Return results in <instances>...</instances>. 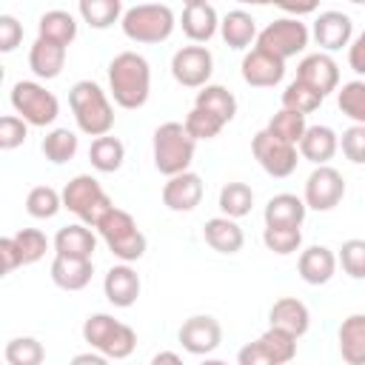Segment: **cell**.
<instances>
[{"mask_svg":"<svg viewBox=\"0 0 365 365\" xmlns=\"http://www.w3.org/2000/svg\"><path fill=\"white\" fill-rule=\"evenodd\" d=\"M265 131H268L271 137H277V140L288 143V145H299L302 134L308 131V123H305V117H302V114L279 108V111H277V114H274V117L268 120Z\"/></svg>","mask_w":365,"mask_h":365,"instance_id":"d590c367","label":"cell"},{"mask_svg":"<svg viewBox=\"0 0 365 365\" xmlns=\"http://www.w3.org/2000/svg\"><path fill=\"white\" fill-rule=\"evenodd\" d=\"M308 26L299 17H279L274 23H268L259 34H257V46L259 51H268L274 57H279L282 63L294 54H299L308 46Z\"/></svg>","mask_w":365,"mask_h":365,"instance_id":"9c48e42d","label":"cell"},{"mask_svg":"<svg viewBox=\"0 0 365 365\" xmlns=\"http://www.w3.org/2000/svg\"><path fill=\"white\" fill-rule=\"evenodd\" d=\"M40 148H43L46 160H51L54 165H63L77 154V134L68 131V128H54V131H48L43 137Z\"/></svg>","mask_w":365,"mask_h":365,"instance_id":"74e56055","label":"cell"},{"mask_svg":"<svg viewBox=\"0 0 365 365\" xmlns=\"http://www.w3.org/2000/svg\"><path fill=\"white\" fill-rule=\"evenodd\" d=\"M180 26H182L185 37L194 46H200V43H208L217 34L220 17H217V9L211 3H205V0H188L182 6V23Z\"/></svg>","mask_w":365,"mask_h":365,"instance_id":"ac0fdd59","label":"cell"},{"mask_svg":"<svg viewBox=\"0 0 365 365\" xmlns=\"http://www.w3.org/2000/svg\"><path fill=\"white\" fill-rule=\"evenodd\" d=\"M154 165L160 174L165 177H177L182 171H188L191 160H194V148L197 143L191 140V134L185 131L182 123H163L154 131Z\"/></svg>","mask_w":365,"mask_h":365,"instance_id":"277c9868","label":"cell"},{"mask_svg":"<svg viewBox=\"0 0 365 365\" xmlns=\"http://www.w3.org/2000/svg\"><path fill=\"white\" fill-rule=\"evenodd\" d=\"M202 365H228V362H222V359H205Z\"/></svg>","mask_w":365,"mask_h":365,"instance_id":"db71d44e","label":"cell"},{"mask_svg":"<svg viewBox=\"0 0 365 365\" xmlns=\"http://www.w3.org/2000/svg\"><path fill=\"white\" fill-rule=\"evenodd\" d=\"M83 339L91 345V351H97L108 359H125L137 348L134 328L114 319L111 314H91L83 322Z\"/></svg>","mask_w":365,"mask_h":365,"instance_id":"3957f363","label":"cell"},{"mask_svg":"<svg viewBox=\"0 0 365 365\" xmlns=\"http://www.w3.org/2000/svg\"><path fill=\"white\" fill-rule=\"evenodd\" d=\"M205 194L202 177L194 171H182L177 177H168V182L163 185V202L171 211H194L200 205Z\"/></svg>","mask_w":365,"mask_h":365,"instance_id":"2e32d148","label":"cell"},{"mask_svg":"<svg viewBox=\"0 0 365 365\" xmlns=\"http://www.w3.org/2000/svg\"><path fill=\"white\" fill-rule=\"evenodd\" d=\"M103 291L114 308H131L140 297V277L128 262H120V265L108 268V274L103 279Z\"/></svg>","mask_w":365,"mask_h":365,"instance_id":"ffe728a7","label":"cell"},{"mask_svg":"<svg viewBox=\"0 0 365 365\" xmlns=\"http://www.w3.org/2000/svg\"><path fill=\"white\" fill-rule=\"evenodd\" d=\"M97 231H100L103 242L108 245V251L120 262H134V259H140L145 254V245H148L145 242V234L137 228L134 217L128 211L117 208V205L103 217V222L97 225Z\"/></svg>","mask_w":365,"mask_h":365,"instance_id":"52a82bcc","label":"cell"},{"mask_svg":"<svg viewBox=\"0 0 365 365\" xmlns=\"http://www.w3.org/2000/svg\"><path fill=\"white\" fill-rule=\"evenodd\" d=\"M222 342V328L214 317L208 314H194L188 317L182 325H180V345L188 351V354H197V356H205L211 351H217Z\"/></svg>","mask_w":365,"mask_h":365,"instance_id":"5bb4252c","label":"cell"},{"mask_svg":"<svg viewBox=\"0 0 365 365\" xmlns=\"http://www.w3.org/2000/svg\"><path fill=\"white\" fill-rule=\"evenodd\" d=\"M336 106L356 125H365V80H351L336 91Z\"/></svg>","mask_w":365,"mask_h":365,"instance_id":"60d3db41","label":"cell"},{"mask_svg":"<svg viewBox=\"0 0 365 365\" xmlns=\"http://www.w3.org/2000/svg\"><path fill=\"white\" fill-rule=\"evenodd\" d=\"M3 356H6V365H43L46 348L34 336H14L6 342Z\"/></svg>","mask_w":365,"mask_h":365,"instance_id":"8d00e7d4","label":"cell"},{"mask_svg":"<svg viewBox=\"0 0 365 365\" xmlns=\"http://www.w3.org/2000/svg\"><path fill=\"white\" fill-rule=\"evenodd\" d=\"M345 197V180L334 165H317L305 180V205L314 211H331Z\"/></svg>","mask_w":365,"mask_h":365,"instance_id":"4fadbf2b","label":"cell"},{"mask_svg":"<svg viewBox=\"0 0 365 365\" xmlns=\"http://www.w3.org/2000/svg\"><path fill=\"white\" fill-rule=\"evenodd\" d=\"M29 137V123L17 114H6L0 117V148L3 151H11L17 145H23Z\"/></svg>","mask_w":365,"mask_h":365,"instance_id":"bcb514c9","label":"cell"},{"mask_svg":"<svg viewBox=\"0 0 365 365\" xmlns=\"http://www.w3.org/2000/svg\"><path fill=\"white\" fill-rule=\"evenodd\" d=\"M120 26H123V34L134 43H163L171 37L177 20L165 3H140L125 9Z\"/></svg>","mask_w":365,"mask_h":365,"instance_id":"8992f818","label":"cell"},{"mask_svg":"<svg viewBox=\"0 0 365 365\" xmlns=\"http://www.w3.org/2000/svg\"><path fill=\"white\" fill-rule=\"evenodd\" d=\"M37 37L43 40H51V43H60V46H71L74 37H77V20L71 17V11H63V9H51L40 17L37 23Z\"/></svg>","mask_w":365,"mask_h":365,"instance_id":"4dcf8cb0","label":"cell"},{"mask_svg":"<svg viewBox=\"0 0 365 365\" xmlns=\"http://www.w3.org/2000/svg\"><path fill=\"white\" fill-rule=\"evenodd\" d=\"M297 80L305 83V86H311L319 97H328L339 86V66L334 63V57L317 51V54H308V57L299 60Z\"/></svg>","mask_w":365,"mask_h":365,"instance_id":"9a60e30c","label":"cell"},{"mask_svg":"<svg viewBox=\"0 0 365 365\" xmlns=\"http://www.w3.org/2000/svg\"><path fill=\"white\" fill-rule=\"evenodd\" d=\"M63 208H68L74 217H80L83 225L97 228L103 222V217L114 208V202L108 200V194L91 174H77L63 188Z\"/></svg>","mask_w":365,"mask_h":365,"instance_id":"5b68a950","label":"cell"},{"mask_svg":"<svg viewBox=\"0 0 365 365\" xmlns=\"http://www.w3.org/2000/svg\"><path fill=\"white\" fill-rule=\"evenodd\" d=\"M0 257H3V274H11L14 268L23 265L20 251H17V245H14V237H3V240H0Z\"/></svg>","mask_w":365,"mask_h":365,"instance_id":"681fc988","label":"cell"},{"mask_svg":"<svg viewBox=\"0 0 365 365\" xmlns=\"http://www.w3.org/2000/svg\"><path fill=\"white\" fill-rule=\"evenodd\" d=\"M14 245H17V251H20L23 265H34L37 259L46 257V251H48V237H46L40 228H20V231L14 234Z\"/></svg>","mask_w":365,"mask_h":365,"instance_id":"7bdbcfd3","label":"cell"},{"mask_svg":"<svg viewBox=\"0 0 365 365\" xmlns=\"http://www.w3.org/2000/svg\"><path fill=\"white\" fill-rule=\"evenodd\" d=\"M23 40V26L11 17V14H0V51L9 54L20 46Z\"/></svg>","mask_w":365,"mask_h":365,"instance_id":"c3c4849f","label":"cell"},{"mask_svg":"<svg viewBox=\"0 0 365 365\" xmlns=\"http://www.w3.org/2000/svg\"><path fill=\"white\" fill-rule=\"evenodd\" d=\"M68 365H108V356H103L97 351H88V354H77Z\"/></svg>","mask_w":365,"mask_h":365,"instance_id":"816d5d0a","label":"cell"},{"mask_svg":"<svg viewBox=\"0 0 365 365\" xmlns=\"http://www.w3.org/2000/svg\"><path fill=\"white\" fill-rule=\"evenodd\" d=\"M214 71V57L205 46H182L171 57V74L185 88H205Z\"/></svg>","mask_w":365,"mask_h":365,"instance_id":"7c38bea8","label":"cell"},{"mask_svg":"<svg viewBox=\"0 0 365 365\" xmlns=\"http://www.w3.org/2000/svg\"><path fill=\"white\" fill-rule=\"evenodd\" d=\"M322 100L325 97H319L311 86H305V83H299V80H294V83H288L285 86V91H282V108L285 111H297V114H311V111H317L319 106H322Z\"/></svg>","mask_w":365,"mask_h":365,"instance_id":"f35d334b","label":"cell"},{"mask_svg":"<svg viewBox=\"0 0 365 365\" xmlns=\"http://www.w3.org/2000/svg\"><path fill=\"white\" fill-rule=\"evenodd\" d=\"M254 205V191L248 182H225L220 191V211L228 220H240L245 214H251Z\"/></svg>","mask_w":365,"mask_h":365,"instance_id":"e575fe53","label":"cell"},{"mask_svg":"<svg viewBox=\"0 0 365 365\" xmlns=\"http://www.w3.org/2000/svg\"><path fill=\"white\" fill-rule=\"evenodd\" d=\"M185 131L191 134V140L194 143H200V140H214L222 128H225V123L220 120V117H214L211 111H205V108H191L188 111V117H185Z\"/></svg>","mask_w":365,"mask_h":365,"instance_id":"b9f144b4","label":"cell"},{"mask_svg":"<svg viewBox=\"0 0 365 365\" xmlns=\"http://www.w3.org/2000/svg\"><path fill=\"white\" fill-rule=\"evenodd\" d=\"M297 148L302 160L314 165H328V160H334V154L339 151V137L331 125H308Z\"/></svg>","mask_w":365,"mask_h":365,"instance_id":"44dd1931","label":"cell"},{"mask_svg":"<svg viewBox=\"0 0 365 365\" xmlns=\"http://www.w3.org/2000/svg\"><path fill=\"white\" fill-rule=\"evenodd\" d=\"M88 160H91V165H94L97 171L114 174V171L123 165V160H125V145H123L117 137H111V134L97 137V140H91V145H88Z\"/></svg>","mask_w":365,"mask_h":365,"instance_id":"d6a6232c","label":"cell"},{"mask_svg":"<svg viewBox=\"0 0 365 365\" xmlns=\"http://www.w3.org/2000/svg\"><path fill=\"white\" fill-rule=\"evenodd\" d=\"M339 354L348 365H365V314H351L339 325Z\"/></svg>","mask_w":365,"mask_h":365,"instance_id":"83f0119b","label":"cell"},{"mask_svg":"<svg viewBox=\"0 0 365 365\" xmlns=\"http://www.w3.org/2000/svg\"><path fill=\"white\" fill-rule=\"evenodd\" d=\"M336 262H339V259H336V254H334L331 248H325V245H311V248H305V251L299 254L297 271H299L302 282H308V285H325V282L334 277Z\"/></svg>","mask_w":365,"mask_h":365,"instance_id":"603a6c76","label":"cell"},{"mask_svg":"<svg viewBox=\"0 0 365 365\" xmlns=\"http://www.w3.org/2000/svg\"><path fill=\"white\" fill-rule=\"evenodd\" d=\"M240 68H242V80L254 88H271L285 77V63L268 51H259V48H251L242 57Z\"/></svg>","mask_w":365,"mask_h":365,"instance_id":"e0dca14e","label":"cell"},{"mask_svg":"<svg viewBox=\"0 0 365 365\" xmlns=\"http://www.w3.org/2000/svg\"><path fill=\"white\" fill-rule=\"evenodd\" d=\"M68 106L74 111L77 128L88 137H106L114 128V108L106 97V91L94 80H80L68 91Z\"/></svg>","mask_w":365,"mask_h":365,"instance_id":"7a4b0ae2","label":"cell"},{"mask_svg":"<svg viewBox=\"0 0 365 365\" xmlns=\"http://www.w3.org/2000/svg\"><path fill=\"white\" fill-rule=\"evenodd\" d=\"M305 200L297 194H274L265 202V228H299L305 220Z\"/></svg>","mask_w":365,"mask_h":365,"instance_id":"7402d4cb","label":"cell"},{"mask_svg":"<svg viewBox=\"0 0 365 365\" xmlns=\"http://www.w3.org/2000/svg\"><path fill=\"white\" fill-rule=\"evenodd\" d=\"M63 208V194L54 191L51 185H34L26 197V211L34 220H51Z\"/></svg>","mask_w":365,"mask_h":365,"instance_id":"ab89813d","label":"cell"},{"mask_svg":"<svg viewBox=\"0 0 365 365\" xmlns=\"http://www.w3.org/2000/svg\"><path fill=\"white\" fill-rule=\"evenodd\" d=\"M220 34L225 40V46L231 48H248L257 40V23L248 11L234 9L220 20Z\"/></svg>","mask_w":365,"mask_h":365,"instance_id":"f546056e","label":"cell"},{"mask_svg":"<svg viewBox=\"0 0 365 365\" xmlns=\"http://www.w3.org/2000/svg\"><path fill=\"white\" fill-rule=\"evenodd\" d=\"M354 23L345 11H319L314 20V40L325 51H339L342 46L351 43Z\"/></svg>","mask_w":365,"mask_h":365,"instance_id":"d6986e66","label":"cell"},{"mask_svg":"<svg viewBox=\"0 0 365 365\" xmlns=\"http://www.w3.org/2000/svg\"><path fill=\"white\" fill-rule=\"evenodd\" d=\"M251 151H254L257 163L262 165V171L271 174V177H279V180H282V177H291V174L297 171V163H299L297 145H288V143L271 137L265 128L254 134Z\"/></svg>","mask_w":365,"mask_h":365,"instance_id":"8fae6325","label":"cell"},{"mask_svg":"<svg viewBox=\"0 0 365 365\" xmlns=\"http://www.w3.org/2000/svg\"><path fill=\"white\" fill-rule=\"evenodd\" d=\"M9 100H11L14 114L23 117L29 125H37V128L51 125V123L57 120V114H60L57 97H54L46 86H40V83H34V80H20V83H14Z\"/></svg>","mask_w":365,"mask_h":365,"instance_id":"ba28073f","label":"cell"},{"mask_svg":"<svg viewBox=\"0 0 365 365\" xmlns=\"http://www.w3.org/2000/svg\"><path fill=\"white\" fill-rule=\"evenodd\" d=\"M94 262L91 259H74V257H54L51 262V282L63 291H80L91 282Z\"/></svg>","mask_w":365,"mask_h":365,"instance_id":"4316f807","label":"cell"},{"mask_svg":"<svg viewBox=\"0 0 365 365\" xmlns=\"http://www.w3.org/2000/svg\"><path fill=\"white\" fill-rule=\"evenodd\" d=\"M297 356V336L268 328L254 342L242 345L237 354V365H288Z\"/></svg>","mask_w":365,"mask_h":365,"instance_id":"30bf717a","label":"cell"},{"mask_svg":"<svg viewBox=\"0 0 365 365\" xmlns=\"http://www.w3.org/2000/svg\"><path fill=\"white\" fill-rule=\"evenodd\" d=\"M194 106L197 108H205V111H211L214 117H220L225 125L234 120V114H237V97L225 88V86H205V88H200L197 91V100H194Z\"/></svg>","mask_w":365,"mask_h":365,"instance_id":"1f68e13d","label":"cell"},{"mask_svg":"<svg viewBox=\"0 0 365 365\" xmlns=\"http://www.w3.org/2000/svg\"><path fill=\"white\" fill-rule=\"evenodd\" d=\"M348 63L356 74H365V31L348 46Z\"/></svg>","mask_w":365,"mask_h":365,"instance_id":"f907efd6","label":"cell"},{"mask_svg":"<svg viewBox=\"0 0 365 365\" xmlns=\"http://www.w3.org/2000/svg\"><path fill=\"white\" fill-rule=\"evenodd\" d=\"M77 11L91 29H108L117 20H123V14H125L120 0H80Z\"/></svg>","mask_w":365,"mask_h":365,"instance_id":"836d02e7","label":"cell"},{"mask_svg":"<svg viewBox=\"0 0 365 365\" xmlns=\"http://www.w3.org/2000/svg\"><path fill=\"white\" fill-rule=\"evenodd\" d=\"M202 237L205 242L220 251V254H237L245 242V234L242 228L237 225V220H228V217H214L202 225Z\"/></svg>","mask_w":365,"mask_h":365,"instance_id":"f1b7e54d","label":"cell"},{"mask_svg":"<svg viewBox=\"0 0 365 365\" xmlns=\"http://www.w3.org/2000/svg\"><path fill=\"white\" fill-rule=\"evenodd\" d=\"M148 365H182V359L174 351H160V354H154V359Z\"/></svg>","mask_w":365,"mask_h":365,"instance_id":"f5cc1de1","label":"cell"},{"mask_svg":"<svg viewBox=\"0 0 365 365\" xmlns=\"http://www.w3.org/2000/svg\"><path fill=\"white\" fill-rule=\"evenodd\" d=\"M97 248V237L91 234L88 225L77 222V225H66L57 231L54 237V251L57 257H74V259H91Z\"/></svg>","mask_w":365,"mask_h":365,"instance_id":"484cf974","label":"cell"},{"mask_svg":"<svg viewBox=\"0 0 365 365\" xmlns=\"http://www.w3.org/2000/svg\"><path fill=\"white\" fill-rule=\"evenodd\" d=\"M339 265L348 277L365 279V240H345L339 248Z\"/></svg>","mask_w":365,"mask_h":365,"instance_id":"f6af8a7d","label":"cell"},{"mask_svg":"<svg viewBox=\"0 0 365 365\" xmlns=\"http://www.w3.org/2000/svg\"><path fill=\"white\" fill-rule=\"evenodd\" d=\"M63 66H66V46L51 43V40H43V37H37V40L31 43L29 68H31L40 80H54V77H60Z\"/></svg>","mask_w":365,"mask_h":365,"instance_id":"d4e9b609","label":"cell"},{"mask_svg":"<svg viewBox=\"0 0 365 365\" xmlns=\"http://www.w3.org/2000/svg\"><path fill=\"white\" fill-rule=\"evenodd\" d=\"M339 148L342 154L356 163V165H365V125H351L342 131V140H339Z\"/></svg>","mask_w":365,"mask_h":365,"instance_id":"7dc6e473","label":"cell"},{"mask_svg":"<svg viewBox=\"0 0 365 365\" xmlns=\"http://www.w3.org/2000/svg\"><path fill=\"white\" fill-rule=\"evenodd\" d=\"M268 319H271V328H279V331H285V334H291V336H297V339H299V336L308 331V325H311L308 305L299 302L297 297H282V299H277V302L271 305Z\"/></svg>","mask_w":365,"mask_h":365,"instance_id":"cb8c5ba5","label":"cell"},{"mask_svg":"<svg viewBox=\"0 0 365 365\" xmlns=\"http://www.w3.org/2000/svg\"><path fill=\"white\" fill-rule=\"evenodd\" d=\"M262 242H265L268 251L285 257V254L299 251V245H302V231H299V228H265V231H262Z\"/></svg>","mask_w":365,"mask_h":365,"instance_id":"ee69618b","label":"cell"},{"mask_svg":"<svg viewBox=\"0 0 365 365\" xmlns=\"http://www.w3.org/2000/svg\"><path fill=\"white\" fill-rule=\"evenodd\" d=\"M108 91L120 108H143L151 91V68L148 60L137 51H120L108 63Z\"/></svg>","mask_w":365,"mask_h":365,"instance_id":"6da1fadb","label":"cell"}]
</instances>
